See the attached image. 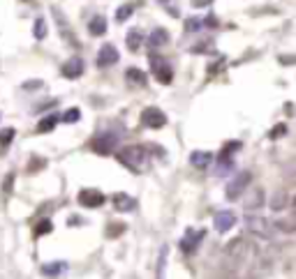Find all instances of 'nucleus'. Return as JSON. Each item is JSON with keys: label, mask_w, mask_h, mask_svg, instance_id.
I'll list each match as a JSON object with an SVG mask.
<instances>
[{"label": "nucleus", "mask_w": 296, "mask_h": 279, "mask_svg": "<svg viewBox=\"0 0 296 279\" xmlns=\"http://www.w3.org/2000/svg\"><path fill=\"white\" fill-rule=\"evenodd\" d=\"M275 226H278L280 231H284V233H294V231H296V222H294V220H289V222H287V220H280Z\"/></svg>", "instance_id": "nucleus-29"}, {"label": "nucleus", "mask_w": 296, "mask_h": 279, "mask_svg": "<svg viewBox=\"0 0 296 279\" xmlns=\"http://www.w3.org/2000/svg\"><path fill=\"white\" fill-rule=\"evenodd\" d=\"M65 268H67V266H65L63 261H51V263H47V266L42 268V272L49 274V277H56V274H61Z\"/></svg>", "instance_id": "nucleus-22"}, {"label": "nucleus", "mask_w": 296, "mask_h": 279, "mask_svg": "<svg viewBox=\"0 0 296 279\" xmlns=\"http://www.w3.org/2000/svg\"><path fill=\"white\" fill-rule=\"evenodd\" d=\"M190 162H192V166H197V168H206L213 162V152H206V150H194V152L190 154Z\"/></svg>", "instance_id": "nucleus-15"}, {"label": "nucleus", "mask_w": 296, "mask_h": 279, "mask_svg": "<svg viewBox=\"0 0 296 279\" xmlns=\"http://www.w3.org/2000/svg\"><path fill=\"white\" fill-rule=\"evenodd\" d=\"M151 65H153V72H155V76L160 78L162 84H169L171 76H174V74H171V67L167 65L162 58H155V56L151 58Z\"/></svg>", "instance_id": "nucleus-10"}, {"label": "nucleus", "mask_w": 296, "mask_h": 279, "mask_svg": "<svg viewBox=\"0 0 296 279\" xmlns=\"http://www.w3.org/2000/svg\"><path fill=\"white\" fill-rule=\"evenodd\" d=\"M238 148H241V141L227 143V146H224V150H222V154H229V152H234V150H238Z\"/></svg>", "instance_id": "nucleus-34"}, {"label": "nucleus", "mask_w": 296, "mask_h": 279, "mask_svg": "<svg viewBox=\"0 0 296 279\" xmlns=\"http://www.w3.org/2000/svg\"><path fill=\"white\" fill-rule=\"evenodd\" d=\"M88 30H91V35L100 37L107 32V21H104V16H93L91 24H88Z\"/></svg>", "instance_id": "nucleus-19"}, {"label": "nucleus", "mask_w": 296, "mask_h": 279, "mask_svg": "<svg viewBox=\"0 0 296 279\" xmlns=\"http://www.w3.org/2000/svg\"><path fill=\"white\" fill-rule=\"evenodd\" d=\"M114 206H116V210L130 212V210H134L137 201H134L132 196H127V194H116V196H114Z\"/></svg>", "instance_id": "nucleus-16"}, {"label": "nucleus", "mask_w": 296, "mask_h": 279, "mask_svg": "<svg viewBox=\"0 0 296 279\" xmlns=\"http://www.w3.org/2000/svg\"><path fill=\"white\" fill-rule=\"evenodd\" d=\"M116 160L121 162L125 168H130V171H134V173H139L141 168L146 166V152H144V148H137V146L118 150V152H116Z\"/></svg>", "instance_id": "nucleus-1"}, {"label": "nucleus", "mask_w": 296, "mask_h": 279, "mask_svg": "<svg viewBox=\"0 0 296 279\" xmlns=\"http://www.w3.org/2000/svg\"><path fill=\"white\" fill-rule=\"evenodd\" d=\"M187 30H190V32H197V30L201 28V21L199 18H190V21H187V26H185Z\"/></svg>", "instance_id": "nucleus-33"}, {"label": "nucleus", "mask_w": 296, "mask_h": 279, "mask_svg": "<svg viewBox=\"0 0 296 279\" xmlns=\"http://www.w3.org/2000/svg\"><path fill=\"white\" fill-rule=\"evenodd\" d=\"M44 233H51V222H49V220L40 222L37 228H35V236H44Z\"/></svg>", "instance_id": "nucleus-32"}, {"label": "nucleus", "mask_w": 296, "mask_h": 279, "mask_svg": "<svg viewBox=\"0 0 296 279\" xmlns=\"http://www.w3.org/2000/svg\"><path fill=\"white\" fill-rule=\"evenodd\" d=\"M130 16H132V5H123V7H118V12H116V21H118V24L127 21Z\"/></svg>", "instance_id": "nucleus-26"}, {"label": "nucleus", "mask_w": 296, "mask_h": 279, "mask_svg": "<svg viewBox=\"0 0 296 279\" xmlns=\"http://www.w3.org/2000/svg\"><path fill=\"white\" fill-rule=\"evenodd\" d=\"M289 201H291V196L287 194L284 190H278L275 194L271 196V201H268V206H271L273 212H282V210L289 208Z\"/></svg>", "instance_id": "nucleus-11"}, {"label": "nucleus", "mask_w": 296, "mask_h": 279, "mask_svg": "<svg viewBox=\"0 0 296 279\" xmlns=\"http://www.w3.org/2000/svg\"><path fill=\"white\" fill-rule=\"evenodd\" d=\"M213 0H192V5L194 7H206V5H211Z\"/></svg>", "instance_id": "nucleus-36"}, {"label": "nucleus", "mask_w": 296, "mask_h": 279, "mask_svg": "<svg viewBox=\"0 0 296 279\" xmlns=\"http://www.w3.org/2000/svg\"><path fill=\"white\" fill-rule=\"evenodd\" d=\"M250 180H252L250 171L236 173L234 178H231V182L227 184V198H229V201H234V198H238V196H241L245 190H250Z\"/></svg>", "instance_id": "nucleus-2"}, {"label": "nucleus", "mask_w": 296, "mask_h": 279, "mask_svg": "<svg viewBox=\"0 0 296 279\" xmlns=\"http://www.w3.org/2000/svg\"><path fill=\"white\" fill-rule=\"evenodd\" d=\"M84 74V60L81 58H70L63 67V76L65 78H79Z\"/></svg>", "instance_id": "nucleus-12"}, {"label": "nucleus", "mask_w": 296, "mask_h": 279, "mask_svg": "<svg viewBox=\"0 0 296 279\" xmlns=\"http://www.w3.org/2000/svg\"><path fill=\"white\" fill-rule=\"evenodd\" d=\"M231 168H234L231 157H229V154H222V157L218 160V164H215V173H218V176H224V173H229Z\"/></svg>", "instance_id": "nucleus-21"}, {"label": "nucleus", "mask_w": 296, "mask_h": 279, "mask_svg": "<svg viewBox=\"0 0 296 279\" xmlns=\"http://www.w3.org/2000/svg\"><path fill=\"white\" fill-rule=\"evenodd\" d=\"M77 198L84 208H100V206L104 203V194L102 192H97V190H81Z\"/></svg>", "instance_id": "nucleus-6"}, {"label": "nucleus", "mask_w": 296, "mask_h": 279, "mask_svg": "<svg viewBox=\"0 0 296 279\" xmlns=\"http://www.w3.org/2000/svg\"><path fill=\"white\" fill-rule=\"evenodd\" d=\"M201 238H204V233L201 231H187V236L181 240V250L185 252V254H190V252H194L197 247H199V242H201Z\"/></svg>", "instance_id": "nucleus-14"}, {"label": "nucleus", "mask_w": 296, "mask_h": 279, "mask_svg": "<svg viewBox=\"0 0 296 279\" xmlns=\"http://www.w3.org/2000/svg\"><path fill=\"white\" fill-rule=\"evenodd\" d=\"M79 116H81V113H79V108H67L65 113H63V122H77L79 120Z\"/></svg>", "instance_id": "nucleus-28"}, {"label": "nucleus", "mask_w": 296, "mask_h": 279, "mask_svg": "<svg viewBox=\"0 0 296 279\" xmlns=\"http://www.w3.org/2000/svg\"><path fill=\"white\" fill-rule=\"evenodd\" d=\"M148 42H151V46H164V44L169 42V32L164 28H155L151 32V37H148Z\"/></svg>", "instance_id": "nucleus-17"}, {"label": "nucleus", "mask_w": 296, "mask_h": 279, "mask_svg": "<svg viewBox=\"0 0 296 279\" xmlns=\"http://www.w3.org/2000/svg\"><path fill=\"white\" fill-rule=\"evenodd\" d=\"M44 35H47V21H44V18H37L35 21V37L37 40H44Z\"/></svg>", "instance_id": "nucleus-27"}, {"label": "nucleus", "mask_w": 296, "mask_h": 279, "mask_svg": "<svg viewBox=\"0 0 296 279\" xmlns=\"http://www.w3.org/2000/svg\"><path fill=\"white\" fill-rule=\"evenodd\" d=\"M284 134H287V125H282V122L275 125L271 132H268V136H271V138H280V136H284Z\"/></svg>", "instance_id": "nucleus-31"}, {"label": "nucleus", "mask_w": 296, "mask_h": 279, "mask_svg": "<svg viewBox=\"0 0 296 279\" xmlns=\"http://www.w3.org/2000/svg\"><path fill=\"white\" fill-rule=\"evenodd\" d=\"M125 76L132 81V84H139V86H146V74L141 70H137V67H130V70L125 72Z\"/></svg>", "instance_id": "nucleus-24"}, {"label": "nucleus", "mask_w": 296, "mask_h": 279, "mask_svg": "<svg viewBox=\"0 0 296 279\" xmlns=\"http://www.w3.org/2000/svg\"><path fill=\"white\" fill-rule=\"evenodd\" d=\"M245 224H248V231L252 233V236L261 238V240H268V238H273V224L268 220H264V217H257V214H252L248 220H245Z\"/></svg>", "instance_id": "nucleus-3"}, {"label": "nucleus", "mask_w": 296, "mask_h": 279, "mask_svg": "<svg viewBox=\"0 0 296 279\" xmlns=\"http://www.w3.org/2000/svg\"><path fill=\"white\" fill-rule=\"evenodd\" d=\"M224 254H227V258H231V261H243V258L248 256V244H245L243 238H236L234 242L227 244Z\"/></svg>", "instance_id": "nucleus-8"}, {"label": "nucleus", "mask_w": 296, "mask_h": 279, "mask_svg": "<svg viewBox=\"0 0 296 279\" xmlns=\"http://www.w3.org/2000/svg\"><path fill=\"white\" fill-rule=\"evenodd\" d=\"M116 146H118V138H116L114 134H100L97 138H93V141H91L93 152H97V154H109V152H114Z\"/></svg>", "instance_id": "nucleus-4"}, {"label": "nucleus", "mask_w": 296, "mask_h": 279, "mask_svg": "<svg viewBox=\"0 0 296 279\" xmlns=\"http://www.w3.org/2000/svg\"><path fill=\"white\" fill-rule=\"evenodd\" d=\"M125 231V224H109V228H107V236L109 238H116V236H121V233Z\"/></svg>", "instance_id": "nucleus-30"}, {"label": "nucleus", "mask_w": 296, "mask_h": 279, "mask_svg": "<svg viewBox=\"0 0 296 279\" xmlns=\"http://www.w3.org/2000/svg\"><path fill=\"white\" fill-rule=\"evenodd\" d=\"M14 134H17L14 130H3V132H0V154L5 152V150L10 148V146H12Z\"/></svg>", "instance_id": "nucleus-23"}, {"label": "nucleus", "mask_w": 296, "mask_h": 279, "mask_svg": "<svg viewBox=\"0 0 296 279\" xmlns=\"http://www.w3.org/2000/svg\"><path fill=\"white\" fill-rule=\"evenodd\" d=\"M264 201H266L264 190L254 187V190H250L248 196H245V208L248 210H259V208H264Z\"/></svg>", "instance_id": "nucleus-13"}, {"label": "nucleus", "mask_w": 296, "mask_h": 279, "mask_svg": "<svg viewBox=\"0 0 296 279\" xmlns=\"http://www.w3.org/2000/svg\"><path fill=\"white\" fill-rule=\"evenodd\" d=\"M70 224H86L81 217H70Z\"/></svg>", "instance_id": "nucleus-37"}, {"label": "nucleus", "mask_w": 296, "mask_h": 279, "mask_svg": "<svg viewBox=\"0 0 296 279\" xmlns=\"http://www.w3.org/2000/svg\"><path fill=\"white\" fill-rule=\"evenodd\" d=\"M141 122H144L148 130H160V127H164V122H167V116H164L160 108L148 106L141 113Z\"/></svg>", "instance_id": "nucleus-5"}, {"label": "nucleus", "mask_w": 296, "mask_h": 279, "mask_svg": "<svg viewBox=\"0 0 296 279\" xmlns=\"http://www.w3.org/2000/svg\"><path fill=\"white\" fill-rule=\"evenodd\" d=\"M125 42H127V48H130V51H139L141 42H144V35H141L139 30L134 28V30H130V32H127Z\"/></svg>", "instance_id": "nucleus-18"}, {"label": "nucleus", "mask_w": 296, "mask_h": 279, "mask_svg": "<svg viewBox=\"0 0 296 279\" xmlns=\"http://www.w3.org/2000/svg\"><path fill=\"white\" fill-rule=\"evenodd\" d=\"M118 62V51H116V46H111V44H104L102 48H100V54H97V65L100 67H111Z\"/></svg>", "instance_id": "nucleus-9"}, {"label": "nucleus", "mask_w": 296, "mask_h": 279, "mask_svg": "<svg viewBox=\"0 0 296 279\" xmlns=\"http://www.w3.org/2000/svg\"><path fill=\"white\" fill-rule=\"evenodd\" d=\"M44 164H47V162H42V160H33V164L28 166V171L35 173V168H37V166H44Z\"/></svg>", "instance_id": "nucleus-35"}, {"label": "nucleus", "mask_w": 296, "mask_h": 279, "mask_svg": "<svg viewBox=\"0 0 296 279\" xmlns=\"http://www.w3.org/2000/svg\"><path fill=\"white\" fill-rule=\"evenodd\" d=\"M56 125H58V116H56V113H51V116H44V118L37 122V132H40V134H44V132H51Z\"/></svg>", "instance_id": "nucleus-20"}, {"label": "nucleus", "mask_w": 296, "mask_h": 279, "mask_svg": "<svg viewBox=\"0 0 296 279\" xmlns=\"http://www.w3.org/2000/svg\"><path fill=\"white\" fill-rule=\"evenodd\" d=\"M213 224H215L218 233H227L236 226V214L229 212V210H220V212H215V217H213Z\"/></svg>", "instance_id": "nucleus-7"}, {"label": "nucleus", "mask_w": 296, "mask_h": 279, "mask_svg": "<svg viewBox=\"0 0 296 279\" xmlns=\"http://www.w3.org/2000/svg\"><path fill=\"white\" fill-rule=\"evenodd\" d=\"M167 254H169V250L162 247L160 250V258H157V279H164V272H167Z\"/></svg>", "instance_id": "nucleus-25"}]
</instances>
